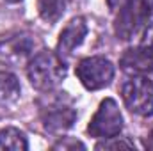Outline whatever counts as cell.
Wrapping results in <instances>:
<instances>
[{
    "label": "cell",
    "mask_w": 153,
    "mask_h": 151,
    "mask_svg": "<svg viewBox=\"0 0 153 151\" xmlns=\"http://www.w3.org/2000/svg\"><path fill=\"white\" fill-rule=\"evenodd\" d=\"M27 76L34 89L52 91L66 76V64L59 57V53H53L50 50H41L30 59L27 66Z\"/></svg>",
    "instance_id": "cell-1"
},
{
    "label": "cell",
    "mask_w": 153,
    "mask_h": 151,
    "mask_svg": "<svg viewBox=\"0 0 153 151\" xmlns=\"http://www.w3.org/2000/svg\"><path fill=\"white\" fill-rule=\"evenodd\" d=\"M125 107L135 115L148 117L153 114V82L148 76H130L121 85Z\"/></svg>",
    "instance_id": "cell-2"
},
{
    "label": "cell",
    "mask_w": 153,
    "mask_h": 151,
    "mask_svg": "<svg viewBox=\"0 0 153 151\" xmlns=\"http://www.w3.org/2000/svg\"><path fill=\"white\" fill-rule=\"evenodd\" d=\"M76 76L82 85L89 91H98L107 87L114 78V64L100 55L85 57L76 64Z\"/></svg>",
    "instance_id": "cell-3"
},
{
    "label": "cell",
    "mask_w": 153,
    "mask_h": 151,
    "mask_svg": "<svg viewBox=\"0 0 153 151\" xmlns=\"http://www.w3.org/2000/svg\"><path fill=\"white\" fill-rule=\"evenodd\" d=\"M121 130H123L121 110H119L116 100L105 98L93 115V119L87 126V132L94 139H109V137L119 135Z\"/></svg>",
    "instance_id": "cell-4"
},
{
    "label": "cell",
    "mask_w": 153,
    "mask_h": 151,
    "mask_svg": "<svg viewBox=\"0 0 153 151\" xmlns=\"http://www.w3.org/2000/svg\"><path fill=\"white\" fill-rule=\"evenodd\" d=\"M76 119V110L70 101H64L62 98L52 100L43 110H41V121L48 133H62L68 128L73 126Z\"/></svg>",
    "instance_id": "cell-5"
},
{
    "label": "cell",
    "mask_w": 153,
    "mask_h": 151,
    "mask_svg": "<svg viewBox=\"0 0 153 151\" xmlns=\"http://www.w3.org/2000/svg\"><path fill=\"white\" fill-rule=\"evenodd\" d=\"M150 16L146 14L143 4H137L135 0L132 4H128L126 7L117 11V18L114 21V32L117 39L121 41H128L132 36L141 29V25L148 20Z\"/></svg>",
    "instance_id": "cell-6"
},
{
    "label": "cell",
    "mask_w": 153,
    "mask_h": 151,
    "mask_svg": "<svg viewBox=\"0 0 153 151\" xmlns=\"http://www.w3.org/2000/svg\"><path fill=\"white\" fill-rule=\"evenodd\" d=\"M119 68L130 76H148L153 73V53L144 46L126 48L119 59Z\"/></svg>",
    "instance_id": "cell-7"
},
{
    "label": "cell",
    "mask_w": 153,
    "mask_h": 151,
    "mask_svg": "<svg viewBox=\"0 0 153 151\" xmlns=\"http://www.w3.org/2000/svg\"><path fill=\"white\" fill-rule=\"evenodd\" d=\"M87 36V23L82 16H76L73 18L61 32L59 36V41H57V53L61 59H68L75 48H78L82 43H84V38Z\"/></svg>",
    "instance_id": "cell-8"
},
{
    "label": "cell",
    "mask_w": 153,
    "mask_h": 151,
    "mask_svg": "<svg viewBox=\"0 0 153 151\" xmlns=\"http://www.w3.org/2000/svg\"><path fill=\"white\" fill-rule=\"evenodd\" d=\"M22 87L18 78L9 71H0V105H11L20 98Z\"/></svg>",
    "instance_id": "cell-9"
},
{
    "label": "cell",
    "mask_w": 153,
    "mask_h": 151,
    "mask_svg": "<svg viewBox=\"0 0 153 151\" xmlns=\"http://www.w3.org/2000/svg\"><path fill=\"white\" fill-rule=\"evenodd\" d=\"M27 148H29V142L23 132H20L14 126L0 128V150L25 151Z\"/></svg>",
    "instance_id": "cell-10"
},
{
    "label": "cell",
    "mask_w": 153,
    "mask_h": 151,
    "mask_svg": "<svg viewBox=\"0 0 153 151\" xmlns=\"http://www.w3.org/2000/svg\"><path fill=\"white\" fill-rule=\"evenodd\" d=\"M66 9V0H38L39 16L46 23H57Z\"/></svg>",
    "instance_id": "cell-11"
},
{
    "label": "cell",
    "mask_w": 153,
    "mask_h": 151,
    "mask_svg": "<svg viewBox=\"0 0 153 151\" xmlns=\"http://www.w3.org/2000/svg\"><path fill=\"white\" fill-rule=\"evenodd\" d=\"M121 148H125V150H135V144L130 142V141L119 139L117 135L116 137H109L103 142L96 144V150H121Z\"/></svg>",
    "instance_id": "cell-12"
},
{
    "label": "cell",
    "mask_w": 153,
    "mask_h": 151,
    "mask_svg": "<svg viewBox=\"0 0 153 151\" xmlns=\"http://www.w3.org/2000/svg\"><path fill=\"white\" fill-rule=\"evenodd\" d=\"M53 150H85V146L80 142V141H75V139H68V137H64V139H61L59 142H55L53 146H52Z\"/></svg>",
    "instance_id": "cell-13"
},
{
    "label": "cell",
    "mask_w": 153,
    "mask_h": 151,
    "mask_svg": "<svg viewBox=\"0 0 153 151\" xmlns=\"http://www.w3.org/2000/svg\"><path fill=\"white\" fill-rule=\"evenodd\" d=\"M141 46H144L146 50H150L153 53V23H150L143 34V41H141Z\"/></svg>",
    "instance_id": "cell-14"
},
{
    "label": "cell",
    "mask_w": 153,
    "mask_h": 151,
    "mask_svg": "<svg viewBox=\"0 0 153 151\" xmlns=\"http://www.w3.org/2000/svg\"><path fill=\"white\" fill-rule=\"evenodd\" d=\"M134 0H107V5H109V9L112 11V13H117L119 9H123V7H126L128 4H132Z\"/></svg>",
    "instance_id": "cell-15"
},
{
    "label": "cell",
    "mask_w": 153,
    "mask_h": 151,
    "mask_svg": "<svg viewBox=\"0 0 153 151\" xmlns=\"http://www.w3.org/2000/svg\"><path fill=\"white\" fill-rule=\"evenodd\" d=\"M141 4H143V7H144L146 14H148V16H152V14H153V0H143Z\"/></svg>",
    "instance_id": "cell-16"
},
{
    "label": "cell",
    "mask_w": 153,
    "mask_h": 151,
    "mask_svg": "<svg viewBox=\"0 0 153 151\" xmlns=\"http://www.w3.org/2000/svg\"><path fill=\"white\" fill-rule=\"evenodd\" d=\"M144 148H146V150H153V130L150 132V135H148L146 141H144Z\"/></svg>",
    "instance_id": "cell-17"
},
{
    "label": "cell",
    "mask_w": 153,
    "mask_h": 151,
    "mask_svg": "<svg viewBox=\"0 0 153 151\" xmlns=\"http://www.w3.org/2000/svg\"><path fill=\"white\" fill-rule=\"evenodd\" d=\"M7 2H11V4H16V2H22V0H7Z\"/></svg>",
    "instance_id": "cell-18"
}]
</instances>
